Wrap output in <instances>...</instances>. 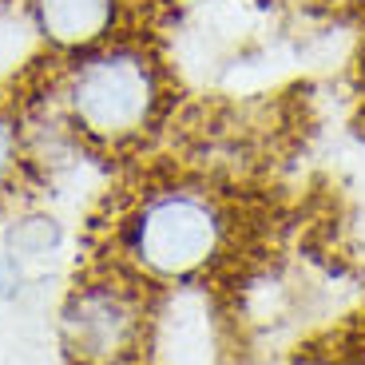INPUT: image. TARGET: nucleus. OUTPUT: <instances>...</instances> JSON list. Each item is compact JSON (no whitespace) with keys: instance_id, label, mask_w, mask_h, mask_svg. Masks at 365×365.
<instances>
[{"instance_id":"nucleus-12","label":"nucleus","mask_w":365,"mask_h":365,"mask_svg":"<svg viewBox=\"0 0 365 365\" xmlns=\"http://www.w3.org/2000/svg\"><path fill=\"white\" fill-rule=\"evenodd\" d=\"M0 306H4V302H0Z\"/></svg>"},{"instance_id":"nucleus-9","label":"nucleus","mask_w":365,"mask_h":365,"mask_svg":"<svg viewBox=\"0 0 365 365\" xmlns=\"http://www.w3.org/2000/svg\"><path fill=\"white\" fill-rule=\"evenodd\" d=\"M24 290H28V262L4 247L0 250V302L24 298Z\"/></svg>"},{"instance_id":"nucleus-6","label":"nucleus","mask_w":365,"mask_h":365,"mask_svg":"<svg viewBox=\"0 0 365 365\" xmlns=\"http://www.w3.org/2000/svg\"><path fill=\"white\" fill-rule=\"evenodd\" d=\"M44 52L32 32L24 0H0V83L20 76L36 56Z\"/></svg>"},{"instance_id":"nucleus-4","label":"nucleus","mask_w":365,"mask_h":365,"mask_svg":"<svg viewBox=\"0 0 365 365\" xmlns=\"http://www.w3.org/2000/svg\"><path fill=\"white\" fill-rule=\"evenodd\" d=\"M40 48L56 60L91 52L123 36L128 0H24Z\"/></svg>"},{"instance_id":"nucleus-10","label":"nucleus","mask_w":365,"mask_h":365,"mask_svg":"<svg viewBox=\"0 0 365 365\" xmlns=\"http://www.w3.org/2000/svg\"><path fill=\"white\" fill-rule=\"evenodd\" d=\"M298 4H310V9H334V4H349V0H298Z\"/></svg>"},{"instance_id":"nucleus-1","label":"nucleus","mask_w":365,"mask_h":365,"mask_svg":"<svg viewBox=\"0 0 365 365\" xmlns=\"http://www.w3.org/2000/svg\"><path fill=\"white\" fill-rule=\"evenodd\" d=\"M235 207L202 179H163L111 222V262L151 290L207 282L235 255Z\"/></svg>"},{"instance_id":"nucleus-11","label":"nucleus","mask_w":365,"mask_h":365,"mask_svg":"<svg viewBox=\"0 0 365 365\" xmlns=\"http://www.w3.org/2000/svg\"><path fill=\"white\" fill-rule=\"evenodd\" d=\"M357 357H361V365H365V329H361V341H357Z\"/></svg>"},{"instance_id":"nucleus-2","label":"nucleus","mask_w":365,"mask_h":365,"mask_svg":"<svg viewBox=\"0 0 365 365\" xmlns=\"http://www.w3.org/2000/svg\"><path fill=\"white\" fill-rule=\"evenodd\" d=\"M44 96L91 151L119 155L143 147L167 123L171 68L151 40L123 32L91 52L60 60Z\"/></svg>"},{"instance_id":"nucleus-5","label":"nucleus","mask_w":365,"mask_h":365,"mask_svg":"<svg viewBox=\"0 0 365 365\" xmlns=\"http://www.w3.org/2000/svg\"><path fill=\"white\" fill-rule=\"evenodd\" d=\"M286 0H195L191 32L219 56H250L282 28Z\"/></svg>"},{"instance_id":"nucleus-8","label":"nucleus","mask_w":365,"mask_h":365,"mask_svg":"<svg viewBox=\"0 0 365 365\" xmlns=\"http://www.w3.org/2000/svg\"><path fill=\"white\" fill-rule=\"evenodd\" d=\"M60 242H64V227H60L52 215H20L9 227V250L20 255L24 262L56 255Z\"/></svg>"},{"instance_id":"nucleus-7","label":"nucleus","mask_w":365,"mask_h":365,"mask_svg":"<svg viewBox=\"0 0 365 365\" xmlns=\"http://www.w3.org/2000/svg\"><path fill=\"white\" fill-rule=\"evenodd\" d=\"M32 171L28 167V139H24V115L20 103L0 91V199L20 187V179Z\"/></svg>"},{"instance_id":"nucleus-3","label":"nucleus","mask_w":365,"mask_h":365,"mask_svg":"<svg viewBox=\"0 0 365 365\" xmlns=\"http://www.w3.org/2000/svg\"><path fill=\"white\" fill-rule=\"evenodd\" d=\"M155 290L128 270L96 266L60 298L56 334L72 365H143L151 349Z\"/></svg>"}]
</instances>
